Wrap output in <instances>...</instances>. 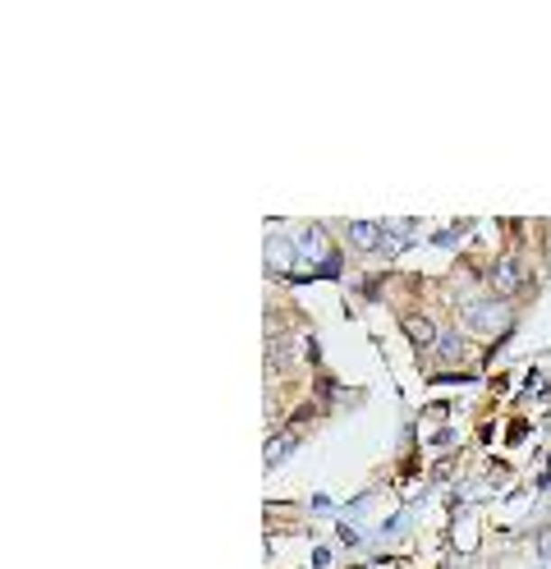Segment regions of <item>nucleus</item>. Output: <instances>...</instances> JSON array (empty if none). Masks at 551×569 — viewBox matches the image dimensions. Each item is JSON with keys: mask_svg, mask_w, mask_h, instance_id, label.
Returning <instances> with one entry per match:
<instances>
[{"mask_svg": "<svg viewBox=\"0 0 551 569\" xmlns=\"http://www.w3.org/2000/svg\"><path fill=\"white\" fill-rule=\"evenodd\" d=\"M294 248L304 252L308 262H326V257H331V243H326V230H322V225H308V230H298Z\"/></svg>", "mask_w": 551, "mask_h": 569, "instance_id": "f257e3e1", "label": "nucleus"}, {"mask_svg": "<svg viewBox=\"0 0 551 569\" xmlns=\"http://www.w3.org/2000/svg\"><path fill=\"white\" fill-rule=\"evenodd\" d=\"M349 243L363 248V252L390 248V243H386V225H377V221H354V225H349Z\"/></svg>", "mask_w": 551, "mask_h": 569, "instance_id": "f03ea898", "label": "nucleus"}, {"mask_svg": "<svg viewBox=\"0 0 551 569\" xmlns=\"http://www.w3.org/2000/svg\"><path fill=\"white\" fill-rule=\"evenodd\" d=\"M464 322L473 331H496V326H506V307H496V303H473L464 307Z\"/></svg>", "mask_w": 551, "mask_h": 569, "instance_id": "7ed1b4c3", "label": "nucleus"}, {"mask_svg": "<svg viewBox=\"0 0 551 569\" xmlns=\"http://www.w3.org/2000/svg\"><path fill=\"white\" fill-rule=\"evenodd\" d=\"M267 262H271L276 271H289V262H294V243H289V239H267Z\"/></svg>", "mask_w": 551, "mask_h": 569, "instance_id": "20e7f679", "label": "nucleus"}, {"mask_svg": "<svg viewBox=\"0 0 551 569\" xmlns=\"http://www.w3.org/2000/svg\"><path fill=\"white\" fill-rule=\"evenodd\" d=\"M294 445H298V432H280V436L267 445V463H271V469H276V463H280V459H285Z\"/></svg>", "mask_w": 551, "mask_h": 569, "instance_id": "39448f33", "label": "nucleus"}, {"mask_svg": "<svg viewBox=\"0 0 551 569\" xmlns=\"http://www.w3.org/2000/svg\"><path fill=\"white\" fill-rule=\"evenodd\" d=\"M409 335H414L423 349H427V344H436V326H432V322H418V317H414V322H409Z\"/></svg>", "mask_w": 551, "mask_h": 569, "instance_id": "423d86ee", "label": "nucleus"}, {"mask_svg": "<svg viewBox=\"0 0 551 569\" xmlns=\"http://www.w3.org/2000/svg\"><path fill=\"white\" fill-rule=\"evenodd\" d=\"M537 551L551 560V528H546V533H537Z\"/></svg>", "mask_w": 551, "mask_h": 569, "instance_id": "0eeeda50", "label": "nucleus"}, {"mask_svg": "<svg viewBox=\"0 0 551 569\" xmlns=\"http://www.w3.org/2000/svg\"><path fill=\"white\" fill-rule=\"evenodd\" d=\"M390 230H395L399 239H409V234H414V225H409V221H390Z\"/></svg>", "mask_w": 551, "mask_h": 569, "instance_id": "6e6552de", "label": "nucleus"}]
</instances>
